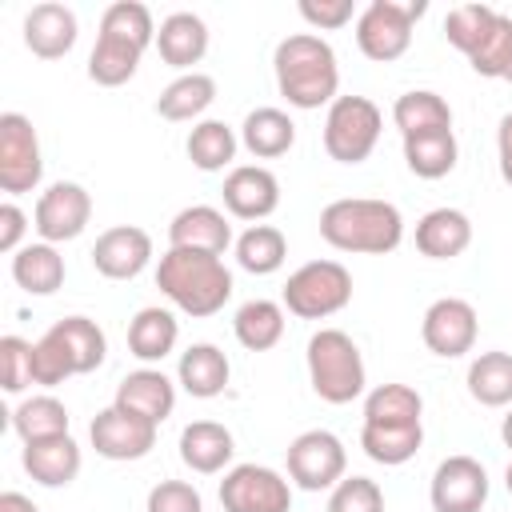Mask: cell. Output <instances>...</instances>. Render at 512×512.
Wrapping results in <instances>:
<instances>
[{
  "label": "cell",
  "instance_id": "1",
  "mask_svg": "<svg viewBox=\"0 0 512 512\" xmlns=\"http://www.w3.org/2000/svg\"><path fill=\"white\" fill-rule=\"evenodd\" d=\"M272 68H276V88L292 108H320L332 104L340 92V68H336V52L324 36L316 32H292L276 44L272 52Z\"/></svg>",
  "mask_w": 512,
  "mask_h": 512
},
{
  "label": "cell",
  "instance_id": "2",
  "mask_svg": "<svg viewBox=\"0 0 512 512\" xmlns=\"http://www.w3.org/2000/svg\"><path fill=\"white\" fill-rule=\"evenodd\" d=\"M320 236L336 252L384 256L404 240V216L396 204L376 196H344L320 212Z\"/></svg>",
  "mask_w": 512,
  "mask_h": 512
},
{
  "label": "cell",
  "instance_id": "3",
  "mask_svg": "<svg viewBox=\"0 0 512 512\" xmlns=\"http://www.w3.org/2000/svg\"><path fill=\"white\" fill-rule=\"evenodd\" d=\"M156 288L188 316H216L232 300V272L212 252L168 248L156 264Z\"/></svg>",
  "mask_w": 512,
  "mask_h": 512
},
{
  "label": "cell",
  "instance_id": "4",
  "mask_svg": "<svg viewBox=\"0 0 512 512\" xmlns=\"http://www.w3.org/2000/svg\"><path fill=\"white\" fill-rule=\"evenodd\" d=\"M308 380L312 392L324 404H352L356 396H364V356L356 348V340L340 328H320L308 340Z\"/></svg>",
  "mask_w": 512,
  "mask_h": 512
},
{
  "label": "cell",
  "instance_id": "5",
  "mask_svg": "<svg viewBox=\"0 0 512 512\" xmlns=\"http://www.w3.org/2000/svg\"><path fill=\"white\" fill-rule=\"evenodd\" d=\"M284 308L300 320H328L352 300V272L340 260H308L284 284Z\"/></svg>",
  "mask_w": 512,
  "mask_h": 512
},
{
  "label": "cell",
  "instance_id": "6",
  "mask_svg": "<svg viewBox=\"0 0 512 512\" xmlns=\"http://www.w3.org/2000/svg\"><path fill=\"white\" fill-rule=\"evenodd\" d=\"M384 116L368 96H336L324 116V152L336 164H364L380 144Z\"/></svg>",
  "mask_w": 512,
  "mask_h": 512
},
{
  "label": "cell",
  "instance_id": "7",
  "mask_svg": "<svg viewBox=\"0 0 512 512\" xmlns=\"http://www.w3.org/2000/svg\"><path fill=\"white\" fill-rule=\"evenodd\" d=\"M428 12L424 0L400 4V0H372L360 16H356V44L368 60L376 64H392L408 52L412 44V28L416 20Z\"/></svg>",
  "mask_w": 512,
  "mask_h": 512
},
{
  "label": "cell",
  "instance_id": "8",
  "mask_svg": "<svg viewBox=\"0 0 512 512\" xmlns=\"http://www.w3.org/2000/svg\"><path fill=\"white\" fill-rule=\"evenodd\" d=\"M348 452L336 432L328 428H308L288 444V480L304 492H324L344 480Z\"/></svg>",
  "mask_w": 512,
  "mask_h": 512
},
{
  "label": "cell",
  "instance_id": "9",
  "mask_svg": "<svg viewBox=\"0 0 512 512\" xmlns=\"http://www.w3.org/2000/svg\"><path fill=\"white\" fill-rule=\"evenodd\" d=\"M224 512H292V480L268 464H236L220 480Z\"/></svg>",
  "mask_w": 512,
  "mask_h": 512
},
{
  "label": "cell",
  "instance_id": "10",
  "mask_svg": "<svg viewBox=\"0 0 512 512\" xmlns=\"http://www.w3.org/2000/svg\"><path fill=\"white\" fill-rule=\"evenodd\" d=\"M44 176V156H40V140L28 116L20 112H4L0 116V188L8 196L32 192Z\"/></svg>",
  "mask_w": 512,
  "mask_h": 512
},
{
  "label": "cell",
  "instance_id": "11",
  "mask_svg": "<svg viewBox=\"0 0 512 512\" xmlns=\"http://www.w3.org/2000/svg\"><path fill=\"white\" fill-rule=\"evenodd\" d=\"M92 220V196L84 184L76 180H56L40 192L36 212H32V228L40 232L44 244H64L76 240Z\"/></svg>",
  "mask_w": 512,
  "mask_h": 512
},
{
  "label": "cell",
  "instance_id": "12",
  "mask_svg": "<svg viewBox=\"0 0 512 512\" xmlns=\"http://www.w3.org/2000/svg\"><path fill=\"white\" fill-rule=\"evenodd\" d=\"M476 332H480V316L468 300L460 296H440L428 304L424 320H420V336L428 344L432 356H444V360H456L464 352L476 348Z\"/></svg>",
  "mask_w": 512,
  "mask_h": 512
},
{
  "label": "cell",
  "instance_id": "13",
  "mask_svg": "<svg viewBox=\"0 0 512 512\" xmlns=\"http://www.w3.org/2000/svg\"><path fill=\"white\" fill-rule=\"evenodd\" d=\"M432 512H480L488 504V472L476 456H448L432 472Z\"/></svg>",
  "mask_w": 512,
  "mask_h": 512
},
{
  "label": "cell",
  "instance_id": "14",
  "mask_svg": "<svg viewBox=\"0 0 512 512\" xmlns=\"http://www.w3.org/2000/svg\"><path fill=\"white\" fill-rule=\"evenodd\" d=\"M88 440H92L96 456H104V460H140L156 448V424L128 416L116 404H108L104 412L92 416Z\"/></svg>",
  "mask_w": 512,
  "mask_h": 512
},
{
  "label": "cell",
  "instance_id": "15",
  "mask_svg": "<svg viewBox=\"0 0 512 512\" xmlns=\"http://www.w3.org/2000/svg\"><path fill=\"white\" fill-rule=\"evenodd\" d=\"M152 260V236L136 224H116L104 228L92 244V268L108 280H132L148 268Z\"/></svg>",
  "mask_w": 512,
  "mask_h": 512
},
{
  "label": "cell",
  "instance_id": "16",
  "mask_svg": "<svg viewBox=\"0 0 512 512\" xmlns=\"http://www.w3.org/2000/svg\"><path fill=\"white\" fill-rule=\"evenodd\" d=\"M224 208L236 220H264L280 208V180L264 164H236L224 176Z\"/></svg>",
  "mask_w": 512,
  "mask_h": 512
},
{
  "label": "cell",
  "instance_id": "17",
  "mask_svg": "<svg viewBox=\"0 0 512 512\" xmlns=\"http://www.w3.org/2000/svg\"><path fill=\"white\" fill-rule=\"evenodd\" d=\"M120 412L128 416H140L148 424H164L176 408V384L160 372V368H136L128 372L120 384H116V400H112Z\"/></svg>",
  "mask_w": 512,
  "mask_h": 512
},
{
  "label": "cell",
  "instance_id": "18",
  "mask_svg": "<svg viewBox=\"0 0 512 512\" xmlns=\"http://www.w3.org/2000/svg\"><path fill=\"white\" fill-rule=\"evenodd\" d=\"M76 36H80V24H76V12L68 4L44 0V4L28 8V16H24V48L40 60L68 56Z\"/></svg>",
  "mask_w": 512,
  "mask_h": 512
},
{
  "label": "cell",
  "instance_id": "19",
  "mask_svg": "<svg viewBox=\"0 0 512 512\" xmlns=\"http://www.w3.org/2000/svg\"><path fill=\"white\" fill-rule=\"evenodd\" d=\"M232 244V224L220 208L212 204H192L180 208L168 224V248H192V252H212L224 256V248Z\"/></svg>",
  "mask_w": 512,
  "mask_h": 512
},
{
  "label": "cell",
  "instance_id": "20",
  "mask_svg": "<svg viewBox=\"0 0 512 512\" xmlns=\"http://www.w3.org/2000/svg\"><path fill=\"white\" fill-rule=\"evenodd\" d=\"M156 52L168 68H180V72H196L192 64L204 60L208 52V24L196 16V12H172L160 20L156 28Z\"/></svg>",
  "mask_w": 512,
  "mask_h": 512
},
{
  "label": "cell",
  "instance_id": "21",
  "mask_svg": "<svg viewBox=\"0 0 512 512\" xmlns=\"http://www.w3.org/2000/svg\"><path fill=\"white\" fill-rule=\"evenodd\" d=\"M24 472L40 484V488H68L80 476V444L72 436H52V440H36L24 444L20 452Z\"/></svg>",
  "mask_w": 512,
  "mask_h": 512
},
{
  "label": "cell",
  "instance_id": "22",
  "mask_svg": "<svg viewBox=\"0 0 512 512\" xmlns=\"http://www.w3.org/2000/svg\"><path fill=\"white\" fill-rule=\"evenodd\" d=\"M232 452H236V440H232V432H228L224 424H216V420H192V424H184V432H180V460H184L192 472H200V476L224 472L228 460H232Z\"/></svg>",
  "mask_w": 512,
  "mask_h": 512
},
{
  "label": "cell",
  "instance_id": "23",
  "mask_svg": "<svg viewBox=\"0 0 512 512\" xmlns=\"http://www.w3.org/2000/svg\"><path fill=\"white\" fill-rule=\"evenodd\" d=\"M472 244V220L460 208H432L416 220V248L428 260H452Z\"/></svg>",
  "mask_w": 512,
  "mask_h": 512
},
{
  "label": "cell",
  "instance_id": "24",
  "mask_svg": "<svg viewBox=\"0 0 512 512\" xmlns=\"http://www.w3.org/2000/svg\"><path fill=\"white\" fill-rule=\"evenodd\" d=\"M228 376H232V364L216 344H192V348L180 352L176 380H180V388L188 396L212 400V396H220L228 388Z\"/></svg>",
  "mask_w": 512,
  "mask_h": 512
},
{
  "label": "cell",
  "instance_id": "25",
  "mask_svg": "<svg viewBox=\"0 0 512 512\" xmlns=\"http://www.w3.org/2000/svg\"><path fill=\"white\" fill-rule=\"evenodd\" d=\"M240 144L256 160H276L296 144V124L280 108H252L240 124Z\"/></svg>",
  "mask_w": 512,
  "mask_h": 512
},
{
  "label": "cell",
  "instance_id": "26",
  "mask_svg": "<svg viewBox=\"0 0 512 512\" xmlns=\"http://www.w3.org/2000/svg\"><path fill=\"white\" fill-rule=\"evenodd\" d=\"M180 340V324L168 308H140L128 324V352L144 364H160Z\"/></svg>",
  "mask_w": 512,
  "mask_h": 512
},
{
  "label": "cell",
  "instance_id": "27",
  "mask_svg": "<svg viewBox=\"0 0 512 512\" xmlns=\"http://www.w3.org/2000/svg\"><path fill=\"white\" fill-rule=\"evenodd\" d=\"M392 120L400 128V136H428V132H444L452 128V108L440 92L432 88H412L404 96H396L392 104Z\"/></svg>",
  "mask_w": 512,
  "mask_h": 512
},
{
  "label": "cell",
  "instance_id": "28",
  "mask_svg": "<svg viewBox=\"0 0 512 512\" xmlns=\"http://www.w3.org/2000/svg\"><path fill=\"white\" fill-rule=\"evenodd\" d=\"M68 268H64V256L56 252V244H24L16 256H12V280L28 292V296H52L60 284H64Z\"/></svg>",
  "mask_w": 512,
  "mask_h": 512
},
{
  "label": "cell",
  "instance_id": "29",
  "mask_svg": "<svg viewBox=\"0 0 512 512\" xmlns=\"http://www.w3.org/2000/svg\"><path fill=\"white\" fill-rule=\"evenodd\" d=\"M216 100V80L208 72H180L160 96H156V112L172 124L196 120L208 112V104Z\"/></svg>",
  "mask_w": 512,
  "mask_h": 512
},
{
  "label": "cell",
  "instance_id": "30",
  "mask_svg": "<svg viewBox=\"0 0 512 512\" xmlns=\"http://www.w3.org/2000/svg\"><path fill=\"white\" fill-rule=\"evenodd\" d=\"M424 444V424H364L360 428V448L368 460L396 468L408 464Z\"/></svg>",
  "mask_w": 512,
  "mask_h": 512
},
{
  "label": "cell",
  "instance_id": "31",
  "mask_svg": "<svg viewBox=\"0 0 512 512\" xmlns=\"http://www.w3.org/2000/svg\"><path fill=\"white\" fill-rule=\"evenodd\" d=\"M48 332L64 344V352H68V360H72L76 376L96 372V368L104 364L108 340H104V328H100L96 320H88V316H64V320H56Z\"/></svg>",
  "mask_w": 512,
  "mask_h": 512
},
{
  "label": "cell",
  "instance_id": "32",
  "mask_svg": "<svg viewBox=\"0 0 512 512\" xmlns=\"http://www.w3.org/2000/svg\"><path fill=\"white\" fill-rule=\"evenodd\" d=\"M460 160V144H456V132L444 128V132H428V136H408L404 140V164L412 176L420 180H440L456 168Z\"/></svg>",
  "mask_w": 512,
  "mask_h": 512
},
{
  "label": "cell",
  "instance_id": "33",
  "mask_svg": "<svg viewBox=\"0 0 512 512\" xmlns=\"http://www.w3.org/2000/svg\"><path fill=\"white\" fill-rule=\"evenodd\" d=\"M288 260V240L276 224H248L236 236V264L252 276H272Z\"/></svg>",
  "mask_w": 512,
  "mask_h": 512
},
{
  "label": "cell",
  "instance_id": "34",
  "mask_svg": "<svg viewBox=\"0 0 512 512\" xmlns=\"http://www.w3.org/2000/svg\"><path fill=\"white\" fill-rule=\"evenodd\" d=\"M232 332L248 352H268L284 336V304L276 300H248L232 316Z\"/></svg>",
  "mask_w": 512,
  "mask_h": 512
},
{
  "label": "cell",
  "instance_id": "35",
  "mask_svg": "<svg viewBox=\"0 0 512 512\" xmlns=\"http://www.w3.org/2000/svg\"><path fill=\"white\" fill-rule=\"evenodd\" d=\"M468 396L484 408L512 404V352H480L468 364Z\"/></svg>",
  "mask_w": 512,
  "mask_h": 512
},
{
  "label": "cell",
  "instance_id": "36",
  "mask_svg": "<svg viewBox=\"0 0 512 512\" xmlns=\"http://www.w3.org/2000/svg\"><path fill=\"white\" fill-rule=\"evenodd\" d=\"M184 148H188V160H192L200 172H224V168L236 160L240 140H236V132H232L224 120H200V124H192Z\"/></svg>",
  "mask_w": 512,
  "mask_h": 512
},
{
  "label": "cell",
  "instance_id": "37",
  "mask_svg": "<svg viewBox=\"0 0 512 512\" xmlns=\"http://www.w3.org/2000/svg\"><path fill=\"white\" fill-rule=\"evenodd\" d=\"M12 428L24 444H36V440H52V436H68V408L56 400V396H28L16 404L12 412Z\"/></svg>",
  "mask_w": 512,
  "mask_h": 512
},
{
  "label": "cell",
  "instance_id": "38",
  "mask_svg": "<svg viewBox=\"0 0 512 512\" xmlns=\"http://www.w3.org/2000/svg\"><path fill=\"white\" fill-rule=\"evenodd\" d=\"M140 48L124 44V40H112V36H96V48L88 52V80L100 84V88H120L136 76L140 68Z\"/></svg>",
  "mask_w": 512,
  "mask_h": 512
},
{
  "label": "cell",
  "instance_id": "39",
  "mask_svg": "<svg viewBox=\"0 0 512 512\" xmlns=\"http://www.w3.org/2000/svg\"><path fill=\"white\" fill-rule=\"evenodd\" d=\"M424 400L412 384H376L364 396V424H420Z\"/></svg>",
  "mask_w": 512,
  "mask_h": 512
},
{
  "label": "cell",
  "instance_id": "40",
  "mask_svg": "<svg viewBox=\"0 0 512 512\" xmlns=\"http://www.w3.org/2000/svg\"><path fill=\"white\" fill-rule=\"evenodd\" d=\"M100 36H112V40H124L132 48H148L156 44V24H152V12L136 0H116L104 8L100 16Z\"/></svg>",
  "mask_w": 512,
  "mask_h": 512
},
{
  "label": "cell",
  "instance_id": "41",
  "mask_svg": "<svg viewBox=\"0 0 512 512\" xmlns=\"http://www.w3.org/2000/svg\"><path fill=\"white\" fill-rule=\"evenodd\" d=\"M496 16L500 12L488 8V4H460V8H452L444 16V36H448L452 48H460L464 56H472L480 48V40L488 36V28H492Z\"/></svg>",
  "mask_w": 512,
  "mask_h": 512
},
{
  "label": "cell",
  "instance_id": "42",
  "mask_svg": "<svg viewBox=\"0 0 512 512\" xmlns=\"http://www.w3.org/2000/svg\"><path fill=\"white\" fill-rule=\"evenodd\" d=\"M472 72L476 76H492V80H504L508 68H512V16H496L488 36L480 40V48L468 56Z\"/></svg>",
  "mask_w": 512,
  "mask_h": 512
},
{
  "label": "cell",
  "instance_id": "43",
  "mask_svg": "<svg viewBox=\"0 0 512 512\" xmlns=\"http://www.w3.org/2000/svg\"><path fill=\"white\" fill-rule=\"evenodd\" d=\"M32 352H36V344H28L24 336H4L0 340V380H4V392L20 396L28 384H36Z\"/></svg>",
  "mask_w": 512,
  "mask_h": 512
},
{
  "label": "cell",
  "instance_id": "44",
  "mask_svg": "<svg viewBox=\"0 0 512 512\" xmlns=\"http://www.w3.org/2000/svg\"><path fill=\"white\" fill-rule=\"evenodd\" d=\"M328 512H384V492L368 476H344L328 496Z\"/></svg>",
  "mask_w": 512,
  "mask_h": 512
},
{
  "label": "cell",
  "instance_id": "45",
  "mask_svg": "<svg viewBox=\"0 0 512 512\" xmlns=\"http://www.w3.org/2000/svg\"><path fill=\"white\" fill-rule=\"evenodd\" d=\"M32 368H36V384H44V388H56V384H64L68 376H76V368H72L64 344H60L52 332H44V336L36 340Z\"/></svg>",
  "mask_w": 512,
  "mask_h": 512
},
{
  "label": "cell",
  "instance_id": "46",
  "mask_svg": "<svg viewBox=\"0 0 512 512\" xmlns=\"http://www.w3.org/2000/svg\"><path fill=\"white\" fill-rule=\"evenodd\" d=\"M144 512H204V500L188 480H160L152 484Z\"/></svg>",
  "mask_w": 512,
  "mask_h": 512
},
{
  "label": "cell",
  "instance_id": "47",
  "mask_svg": "<svg viewBox=\"0 0 512 512\" xmlns=\"http://www.w3.org/2000/svg\"><path fill=\"white\" fill-rule=\"evenodd\" d=\"M300 16L316 32H336L356 16V4L352 0H300Z\"/></svg>",
  "mask_w": 512,
  "mask_h": 512
},
{
  "label": "cell",
  "instance_id": "48",
  "mask_svg": "<svg viewBox=\"0 0 512 512\" xmlns=\"http://www.w3.org/2000/svg\"><path fill=\"white\" fill-rule=\"evenodd\" d=\"M24 228H28V216L20 212V204H12V200H4L0 204V252H20L24 244Z\"/></svg>",
  "mask_w": 512,
  "mask_h": 512
},
{
  "label": "cell",
  "instance_id": "49",
  "mask_svg": "<svg viewBox=\"0 0 512 512\" xmlns=\"http://www.w3.org/2000/svg\"><path fill=\"white\" fill-rule=\"evenodd\" d=\"M496 152H500V176H512V112L496 128Z\"/></svg>",
  "mask_w": 512,
  "mask_h": 512
},
{
  "label": "cell",
  "instance_id": "50",
  "mask_svg": "<svg viewBox=\"0 0 512 512\" xmlns=\"http://www.w3.org/2000/svg\"><path fill=\"white\" fill-rule=\"evenodd\" d=\"M0 512H40L24 492H0Z\"/></svg>",
  "mask_w": 512,
  "mask_h": 512
},
{
  "label": "cell",
  "instance_id": "51",
  "mask_svg": "<svg viewBox=\"0 0 512 512\" xmlns=\"http://www.w3.org/2000/svg\"><path fill=\"white\" fill-rule=\"evenodd\" d=\"M500 436H504V444L512 448V408H508V416H504V424H500Z\"/></svg>",
  "mask_w": 512,
  "mask_h": 512
},
{
  "label": "cell",
  "instance_id": "52",
  "mask_svg": "<svg viewBox=\"0 0 512 512\" xmlns=\"http://www.w3.org/2000/svg\"><path fill=\"white\" fill-rule=\"evenodd\" d=\"M504 488H508V496H512V460H508V468H504Z\"/></svg>",
  "mask_w": 512,
  "mask_h": 512
},
{
  "label": "cell",
  "instance_id": "53",
  "mask_svg": "<svg viewBox=\"0 0 512 512\" xmlns=\"http://www.w3.org/2000/svg\"><path fill=\"white\" fill-rule=\"evenodd\" d=\"M504 80H508V84H512V68H508V76H504Z\"/></svg>",
  "mask_w": 512,
  "mask_h": 512
},
{
  "label": "cell",
  "instance_id": "54",
  "mask_svg": "<svg viewBox=\"0 0 512 512\" xmlns=\"http://www.w3.org/2000/svg\"><path fill=\"white\" fill-rule=\"evenodd\" d=\"M504 184H512V176H504Z\"/></svg>",
  "mask_w": 512,
  "mask_h": 512
}]
</instances>
